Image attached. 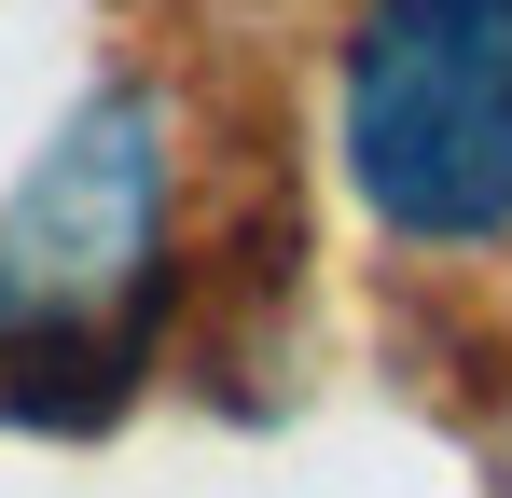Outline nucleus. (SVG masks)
Here are the masks:
<instances>
[{"label": "nucleus", "mask_w": 512, "mask_h": 498, "mask_svg": "<svg viewBox=\"0 0 512 498\" xmlns=\"http://www.w3.org/2000/svg\"><path fill=\"white\" fill-rule=\"evenodd\" d=\"M153 249H167V153L139 97H97L28 194L0 208V388L28 415H97L153 319Z\"/></svg>", "instance_id": "1"}, {"label": "nucleus", "mask_w": 512, "mask_h": 498, "mask_svg": "<svg viewBox=\"0 0 512 498\" xmlns=\"http://www.w3.org/2000/svg\"><path fill=\"white\" fill-rule=\"evenodd\" d=\"M346 180L416 249L512 222V0H374L346 28Z\"/></svg>", "instance_id": "2"}]
</instances>
